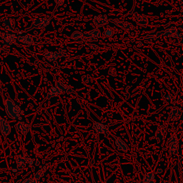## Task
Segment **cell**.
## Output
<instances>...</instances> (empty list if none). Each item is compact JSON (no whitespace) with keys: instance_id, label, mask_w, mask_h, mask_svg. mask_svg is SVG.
Returning a JSON list of instances; mask_svg holds the SVG:
<instances>
[{"instance_id":"ffe728a7","label":"cell","mask_w":183,"mask_h":183,"mask_svg":"<svg viewBox=\"0 0 183 183\" xmlns=\"http://www.w3.org/2000/svg\"><path fill=\"white\" fill-rule=\"evenodd\" d=\"M23 183H39V181L35 178H28L24 180Z\"/></svg>"},{"instance_id":"484cf974","label":"cell","mask_w":183,"mask_h":183,"mask_svg":"<svg viewBox=\"0 0 183 183\" xmlns=\"http://www.w3.org/2000/svg\"><path fill=\"white\" fill-rule=\"evenodd\" d=\"M3 183H10V182H3Z\"/></svg>"},{"instance_id":"8992f818","label":"cell","mask_w":183,"mask_h":183,"mask_svg":"<svg viewBox=\"0 0 183 183\" xmlns=\"http://www.w3.org/2000/svg\"><path fill=\"white\" fill-rule=\"evenodd\" d=\"M93 128L97 132L100 134H103V135L107 136V137L109 135L107 126L104 125V124H101V123L99 122H95V124H94L93 125Z\"/></svg>"},{"instance_id":"7402d4cb","label":"cell","mask_w":183,"mask_h":183,"mask_svg":"<svg viewBox=\"0 0 183 183\" xmlns=\"http://www.w3.org/2000/svg\"><path fill=\"white\" fill-rule=\"evenodd\" d=\"M56 2H57V6H59V5L62 4L63 2H64V0H55Z\"/></svg>"},{"instance_id":"5b68a950","label":"cell","mask_w":183,"mask_h":183,"mask_svg":"<svg viewBox=\"0 0 183 183\" xmlns=\"http://www.w3.org/2000/svg\"><path fill=\"white\" fill-rule=\"evenodd\" d=\"M17 41V37H16L15 34H4L2 37V42L4 46L8 47L10 45L14 44Z\"/></svg>"},{"instance_id":"7c38bea8","label":"cell","mask_w":183,"mask_h":183,"mask_svg":"<svg viewBox=\"0 0 183 183\" xmlns=\"http://www.w3.org/2000/svg\"><path fill=\"white\" fill-rule=\"evenodd\" d=\"M19 40L27 45H30L33 43V38H32V36L29 35V34L19 37Z\"/></svg>"},{"instance_id":"d6986e66","label":"cell","mask_w":183,"mask_h":183,"mask_svg":"<svg viewBox=\"0 0 183 183\" xmlns=\"http://www.w3.org/2000/svg\"><path fill=\"white\" fill-rule=\"evenodd\" d=\"M72 38L79 40V39H83V36H82V34H81V33H79V32H76L73 34H72Z\"/></svg>"},{"instance_id":"7a4b0ae2","label":"cell","mask_w":183,"mask_h":183,"mask_svg":"<svg viewBox=\"0 0 183 183\" xmlns=\"http://www.w3.org/2000/svg\"><path fill=\"white\" fill-rule=\"evenodd\" d=\"M50 21H49L48 19L45 18V19H40V18H34L33 20V24H32L30 28H29L27 30H30L32 29L36 28V29H39V28H42V27H46L47 25L49 24Z\"/></svg>"},{"instance_id":"30bf717a","label":"cell","mask_w":183,"mask_h":183,"mask_svg":"<svg viewBox=\"0 0 183 183\" xmlns=\"http://www.w3.org/2000/svg\"><path fill=\"white\" fill-rule=\"evenodd\" d=\"M181 115V111L179 110L178 108H173L171 112H170V119H172L173 121L177 120L179 118H180Z\"/></svg>"},{"instance_id":"9c48e42d","label":"cell","mask_w":183,"mask_h":183,"mask_svg":"<svg viewBox=\"0 0 183 183\" xmlns=\"http://www.w3.org/2000/svg\"><path fill=\"white\" fill-rule=\"evenodd\" d=\"M115 144L116 147H117V149L123 152L127 151L128 147L125 143H124V142H123L122 139L118 138V137H115Z\"/></svg>"},{"instance_id":"ac0fdd59","label":"cell","mask_w":183,"mask_h":183,"mask_svg":"<svg viewBox=\"0 0 183 183\" xmlns=\"http://www.w3.org/2000/svg\"><path fill=\"white\" fill-rule=\"evenodd\" d=\"M56 83H57V87L61 90V92H71V91H70V89H69L68 87H67L65 85L61 84L60 82H57V81Z\"/></svg>"},{"instance_id":"52a82bcc","label":"cell","mask_w":183,"mask_h":183,"mask_svg":"<svg viewBox=\"0 0 183 183\" xmlns=\"http://www.w3.org/2000/svg\"><path fill=\"white\" fill-rule=\"evenodd\" d=\"M15 128L18 132H19L20 133L22 134V135H25L28 133L29 130L30 129V126L29 125V124H24V123L23 122H18L15 125Z\"/></svg>"},{"instance_id":"8fae6325","label":"cell","mask_w":183,"mask_h":183,"mask_svg":"<svg viewBox=\"0 0 183 183\" xmlns=\"http://www.w3.org/2000/svg\"><path fill=\"white\" fill-rule=\"evenodd\" d=\"M27 161H28V159L26 157L24 156V155H19L17 158V165L20 168L24 167L26 165V164L27 163Z\"/></svg>"},{"instance_id":"d4e9b609","label":"cell","mask_w":183,"mask_h":183,"mask_svg":"<svg viewBox=\"0 0 183 183\" xmlns=\"http://www.w3.org/2000/svg\"><path fill=\"white\" fill-rule=\"evenodd\" d=\"M167 99H170V96H168V97H167Z\"/></svg>"},{"instance_id":"44dd1931","label":"cell","mask_w":183,"mask_h":183,"mask_svg":"<svg viewBox=\"0 0 183 183\" xmlns=\"http://www.w3.org/2000/svg\"><path fill=\"white\" fill-rule=\"evenodd\" d=\"M175 32V28H171L169 30H167L165 32V34H164V35L165 36H171L173 35V34Z\"/></svg>"},{"instance_id":"277c9868","label":"cell","mask_w":183,"mask_h":183,"mask_svg":"<svg viewBox=\"0 0 183 183\" xmlns=\"http://www.w3.org/2000/svg\"><path fill=\"white\" fill-rule=\"evenodd\" d=\"M0 130H1V135L4 137H6L8 135H10L11 132V127L6 119H4L3 117H0Z\"/></svg>"},{"instance_id":"2e32d148","label":"cell","mask_w":183,"mask_h":183,"mask_svg":"<svg viewBox=\"0 0 183 183\" xmlns=\"http://www.w3.org/2000/svg\"><path fill=\"white\" fill-rule=\"evenodd\" d=\"M58 54H59L58 53H50V52H48V53L44 54V57L50 61H54L58 57V56H59Z\"/></svg>"},{"instance_id":"e0dca14e","label":"cell","mask_w":183,"mask_h":183,"mask_svg":"<svg viewBox=\"0 0 183 183\" xmlns=\"http://www.w3.org/2000/svg\"><path fill=\"white\" fill-rule=\"evenodd\" d=\"M47 170V167H44V169H41L40 170H39V171L37 172V173L34 175V178L36 179V180H39V179H40L41 177L44 175V171Z\"/></svg>"},{"instance_id":"cb8c5ba5","label":"cell","mask_w":183,"mask_h":183,"mask_svg":"<svg viewBox=\"0 0 183 183\" xmlns=\"http://www.w3.org/2000/svg\"><path fill=\"white\" fill-rule=\"evenodd\" d=\"M3 52V47H1V46H0V53H1V52Z\"/></svg>"},{"instance_id":"9a60e30c","label":"cell","mask_w":183,"mask_h":183,"mask_svg":"<svg viewBox=\"0 0 183 183\" xmlns=\"http://www.w3.org/2000/svg\"><path fill=\"white\" fill-rule=\"evenodd\" d=\"M164 131H165V130H164V128H163V127H162L160 129L157 130L156 132V139L157 140L161 141L164 139V133H165V132Z\"/></svg>"},{"instance_id":"5bb4252c","label":"cell","mask_w":183,"mask_h":183,"mask_svg":"<svg viewBox=\"0 0 183 183\" xmlns=\"http://www.w3.org/2000/svg\"><path fill=\"white\" fill-rule=\"evenodd\" d=\"M155 176L153 173H150L146 174L144 177V183H155Z\"/></svg>"},{"instance_id":"ba28073f","label":"cell","mask_w":183,"mask_h":183,"mask_svg":"<svg viewBox=\"0 0 183 183\" xmlns=\"http://www.w3.org/2000/svg\"><path fill=\"white\" fill-rule=\"evenodd\" d=\"M2 25L6 30L12 31L14 27V20L12 18H6L3 20Z\"/></svg>"},{"instance_id":"4fadbf2b","label":"cell","mask_w":183,"mask_h":183,"mask_svg":"<svg viewBox=\"0 0 183 183\" xmlns=\"http://www.w3.org/2000/svg\"><path fill=\"white\" fill-rule=\"evenodd\" d=\"M61 92L59 88L57 87V86L51 88L49 91V95H48V98H50V97H54V96H57L59 95L61 93Z\"/></svg>"},{"instance_id":"3957f363","label":"cell","mask_w":183,"mask_h":183,"mask_svg":"<svg viewBox=\"0 0 183 183\" xmlns=\"http://www.w3.org/2000/svg\"><path fill=\"white\" fill-rule=\"evenodd\" d=\"M169 150L171 155H177L178 153V142L175 135L171 136L169 140Z\"/></svg>"},{"instance_id":"6da1fadb","label":"cell","mask_w":183,"mask_h":183,"mask_svg":"<svg viewBox=\"0 0 183 183\" xmlns=\"http://www.w3.org/2000/svg\"><path fill=\"white\" fill-rule=\"evenodd\" d=\"M5 110L7 116L11 119H19L22 115L21 108L10 98H7L5 100Z\"/></svg>"},{"instance_id":"603a6c76","label":"cell","mask_w":183,"mask_h":183,"mask_svg":"<svg viewBox=\"0 0 183 183\" xmlns=\"http://www.w3.org/2000/svg\"><path fill=\"white\" fill-rule=\"evenodd\" d=\"M112 34V32L111 30H107L106 31V32L104 33V35H107V36H111Z\"/></svg>"}]
</instances>
